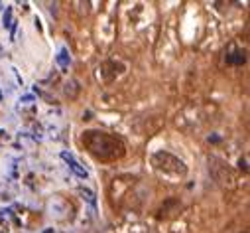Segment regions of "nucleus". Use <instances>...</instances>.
<instances>
[{"label": "nucleus", "mask_w": 250, "mask_h": 233, "mask_svg": "<svg viewBox=\"0 0 250 233\" xmlns=\"http://www.w3.org/2000/svg\"><path fill=\"white\" fill-rule=\"evenodd\" d=\"M83 146L97 158L101 160H116L120 156H124L126 148H124V142L104 131H87L81 137Z\"/></svg>", "instance_id": "1"}, {"label": "nucleus", "mask_w": 250, "mask_h": 233, "mask_svg": "<svg viewBox=\"0 0 250 233\" xmlns=\"http://www.w3.org/2000/svg\"><path fill=\"white\" fill-rule=\"evenodd\" d=\"M152 166L162 176H171V178H183L187 174V166L183 160H179L175 154L167 150H160L152 154Z\"/></svg>", "instance_id": "2"}, {"label": "nucleus", "mask_w": 250, "mask_h": 233, "mask_svg": "<svg viewBox=\"0 0 250 233\" xmlns=\"http://www.w3.org/2000/svg\"><path fill=\"white\" fill-rule=\"evenodd\" d=\"M209 172H211V176L213 180L219 184V186H225V188H230L234 182H236V176H234V172L230 170V166L219 158H211L209 160Z\"/></svg>", "instance_id": "3"}, {"label": "nucleus", "mask_w": 250, "mask_h": 233, "mask_svg": "<svg viewBox=\"0 0 250 233\" xmlns=\"http://www.w3.org/2000/svg\"><path fill=\"white\" fill-rule=\"evenodd\" d=\"M128 233H150V227L144 223H134L128 227Z\"/></svg>", "instance_id": "4"}, {"label": "nucleus", "mask_w": 250, "mask_h": 233, "mask_svg": "<svg viewBox=\"0 0 250 233\" xmlns=\"http://www.w3.org/2000/svg\"><path fill=\"white\" fill-rule=\"evenodd\" d=\"M240 233H248V231H240Z\"/></svg>", "instance_id": "5"}]
</instances>
